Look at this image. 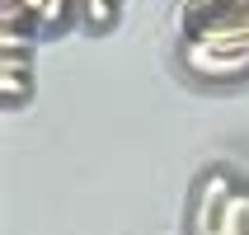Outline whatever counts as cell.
<instances>
[{"instance_id":"obj_1","label":"cell","mask_w":249,"mask_h":235,"mask_svg":"<svg viewBox=\"0 0 249 235\" xmlns=\"http://www.w3.org/2000/svg\"><path fill=\"white\" fill-rule=\"evenodd\" d=\"M183 66L193 71L197 80H245L249 75V42H226V47H216V42H197L188 38L183 42Z\"/></svg>"},{"instance_id":"obj_2","label":"cell","mask_w":249,"mask_h":235,"mask_svg":"<svg viewBox=\"0 0 249 235\" xmlns=\"http://www.w3.org/2000/svg\"><path fill=\"white\" fill-rule=\"evenodd\" d=\"M231 193H235V183L226 179V174H207V179L197 183V198H193V235H212V231H216V221H221Z\"/></svg>"},{"instance_id":"obj_3","label":"cell","mask_w":249,"mask_h":235,"mask_svg":"<svg viewBox=\"0 0 249 235\" xmlns=\"http://www.w3.org/2000/svg\"><path fill=\"white\" fill-rule=\"evenodd\" d=\"M212 235H249V193H231V202H226Z\"/></svg>"},{"instance_id":"obj_4","label":"cell","mask_w":249,"mask_h":235,"mask_svg":"<svg viewBox=\"0 0 249 235\" xmlns=\"http://www.w3.org/2000/svg\"><path fill=\"white\" fill-rule=\"evenodd\" d=\"M0 80H5V104L28 99V66H24V56H5V61H0Z\"/></svg>"},{"instance_id":"obj_5","label":"cell","mask_w":249,"mask_h":235,"mask_svg":"<svg viewBox=\"0 0 249 235\" xmlns=\"http://www.w3.org/2000/svg\"><path fill=\"white\" fill-rule=\"evenodd\" d=\"M0 47H5V56H28V33L24 28H0Z\"/></svg>"}]
</instances>
